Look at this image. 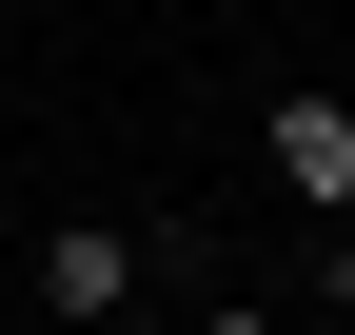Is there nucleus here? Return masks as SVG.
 <instances>
[{"instance_id": "20e7f679", "label": "nucleus", "mask_w": 355, "mask_h": 335, "mask_svg": "<svg viewBox=\"0 0 355 335\" xmlns=\"http://www.w3.org/2000/svg\"><path fill=\"white\" fill-rule=\"evenodd\" d=\"M198 335H277V316H257V296H217V316H198Z\"/></svg>"}, {"instance_id": "423d86ee", "label": "nucleus", "mask_w": 355, "mask_h": 335, "mask_svg": "<svg viewBox=\"0 0 355 335\" xmlns=\"http://www.w3.org/2000/svg\"><path fill=\"white\" fill-rule=\"evenodd\" d=\"M99 335H158V316H99Z\"/></svg>"}, {"instance_id": "39448f33", "label": "nucleus", "mask_w": 355, "mask_h": 335, "mask_svg": "<svg viewBox=\"0 0 355 335\" xmlns=\"http://www.w3.org/2000/svg\"><path fill=\"white\" fill-rule=\"evenodd\" d=\"M0 335H20V276H0Z\"/></svg>"}, {"instance_id": "7ed1b4c3", "label": "nucleus", "mask_w": 355, "mask_h": 335, "mask_svg": "<svg viewBox=\"0 0 355 335\" xmlns=\"http://www.w3.org/2000/svg\"><path fill=\"white\" fill-rule=\"evenodd\" d=\"M316 316H336V335H355V217H336V257H316Z\"/></svg>"}, {"instance_id": "f257e3e1", "label": "nucleus", "mask_w": 355, "mask_h": 335, "mask_svg": "<svg viewBox=\"0 0 355 335\" xmlns=\"http://www.w3.org/2000/svg\"><path fill=\"white\" fill-rule=\"evenodd\" d=\"M139 296H158V237L139 217H60L20 257V316H79V335H99V316H139Z\"/></svg>"}, {"instance_id": "f03ea898", "label": "nucleus", "mask_w": 355, "mask_h": 335, "mask_svg": "<svg viewBox=\"0 0 355 335\" xmlns=\"http://www.w3.org/2000/svg\"><path fill=\"white\" fill-rule=\"evenodd\" d=\"M257 158H277L296 217H355V99L336 79H277V99H257Z\"/></svg>"}]
</instances>
